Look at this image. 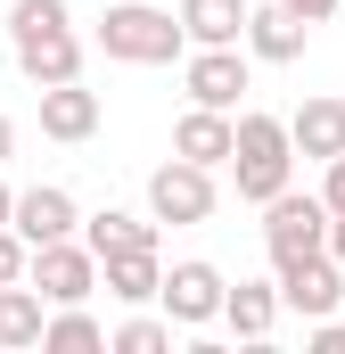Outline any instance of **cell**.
Listing matches in <instances>:
<instances>
[{
    "label": "cell",
    "instance_id": "cell-1",
    "mask_svg": "<svg viewBox=\"0 0 345 354\" xmlns=\"http://www.w3.org/2000/svg\"><path fill=\"white\" fill-rule=\"evenodd\" d=\"M8 50H17V75L41 91L83 75V33H75L66 0H17L8 8Z\"/></svg>",
    "mask_w": 345,
    "mask_h": 354
},
{
    "label": "cell",
    "instance_id": "cell-2",
    "mask_svg": "<svg viewBox=\"0 0 345 354\" xmlns=\"http://www.w3.org/2000/svg\"><path fill=\"white\" fill-rule=\"evenodd\" d=\"M90 41H99L115 66H172V58H189L181 8H148V0H107Z\"/></svg>",
    "mask_w": 345,
    "mask_h": 354
},
{
    "label": "cell",
    "instance_id": "cell-3",
    "mask_svg": "<svg viewBox=\"0 0 345 354\" xmlns=\"http://www.w3.org/2000/svg\"><path fill=\"white\" fill-rule=\"evenodd\" d=\"M230 181H239V206H271L279 189H296V132H288V115L239 107V157H230Z\"/></svg>",
    "mask_w": 345,
    "mask_h": 354
},
{
    "label": "cell",
    "instance_id": "cell-4",
    "mask_svg": "<svg viewBox=\"0 0 345 354\" xmlns=\"http://www.w3.org/2000/svg\"><path fill=\"white\" fill-rule=\"evenodd\" d=\"M321 248H329V198L321 189H279L263 206V256H271V272L296 264V256H321Z\"/></svg>",
    "mask_w": 345,
    "mask_h": 354
},
{
    "label": "cell",
    "instance_id": "cell-5",
    "mask_svg": "<svg viewBox=\"0 0 345 354\" xmlns=\"http://www.w3.org/2000/svg\"><path fill=\"white\" fill-rule=\"evenodd\" d=\"M222 206V189H214V165H189V157H172L148 174V214L157 223H206Z\"/></svg>",
    "mask_w": 345,
    "mask_h": 354
},
{
    "label": "cell",
    "instance_id": "cell-6",
    "mask_svg": "<svg viewBox=\"0 0 345 354\" xmlns=\"http://www.w3.org/2000/svg\"><path fill=\"white\" fill-rule=\"evenodd\" d=\"M50 305H90V288H99V256H90V239H50V248H33V272H25Z\"/></svg>",
    "mask_w": 345,
    "mask_h": 354
},
{
    "label": "cell",
    "instance_id": "cell-7",
    "mask_svg": "<svg viewBox=\"0 0 345 354\" xmlns=\"http://www.w3.org/2000/svg\"><path fill=\"white\" fill-rule=\"evenodd\" d=\"M157 305H165L181 330H206V322H222V305H230V280L206 264V256H189V264H172V272H165V297H157Z\"/></svg>",
    "mask_w": 345,
    "mask_h": 354
},
{
    "label": "cell",
    "instance_id": "cell-8",
    "mask_svg": "<svg viewBox=\"0 0 345 354\" xmlns=\"http://www.w3.org/2000/svg\"><path fill=\"white\" fill-rule=\"evenodd\" d=\"M279 305L288 313H304V322H329L345 305V264L321 248V256H296V264H279Z\"/></svg>",
    "mask_w": 345,
    "mask_h": 354
},
{
    "label": "cell",
    "instance_id": "cell-9",
    "mask_svg": "<svg viewBox=\"0 0 345 354\" xmlns=\"http://www.w3.org/2000/svg\"><path fill=\"white\" fill-rule=\"evenodd\" d=\"M181 91H189L197 107H230V115H239V99H247V41H230V50H189V58H181Z\"/></svg>",
    "mask_w": 345,
    "mask_h": 354
},
{
    "label": "cell",
    "instance_id": "cell-10",
    "mask_svg": "<svg viewBox=\"0 0 345 354\" xmlns=\"http://www.w3.org/2000/svg\"><path fill=\"white\" fill-rule=\"evenodd\" d=\"M172 157H189V165H214V174H222V165L239 157V115H230V107H197V99H189V115L172 124Z\"/></svg>",
    "mask_w": 345,
    "mask_h": 354
},
{
    "label": "cell",
    "instance_id": "cell-11",
    "mask_svg": "<svg viewBox=\"0 0 345 354\" xmlns=\"http://www.w3.org/2000/svg\"><path fill=\"white\" fill-rule=\"evenodd\" d=\"M304 17L288 8V0H263V8H247V58H263V66H296L304 58Z\"/></svg>",
    "mask_w": 345,
    "mask_h": 354
},
{
    "label": "cell",
    "instance_id": "cell-12",
    "mask_svg": "<svg viewBox=\"0 0 345 354\" xmlns=\"http://www.w3.org/2000/svg\"><path fill=\"white\" fill-rule=\"evenodd\" d=\"M17 231H25L33 248H50V239H75V231H83V206H75L58 181H33V189H17Z\"/></svg>",
    "mask_w": 345,
    "mask_h": 354
},
{
    "label": "cell",
    "instance_id": "cell-13",
    "mask_svg": "<svg viewBox=\"0 0 345 354\" xmlns=\"http://www.w3.org/2000/svg\"><path fill=\"white\" fill-rule=\"evenodd\" d=\"M99 288H107L115 305H157V297H165V256H157V248L99 256Z\"/></svg>",
    "mask_w": 345,
    "mask_h": 354
},
{
    "label": "cell",
    "instance_id": "cell-14",
    "mask_svg": "<svg viewBox=\"0 0 345 354\" xmlns=\"http://www.w3.org/2000/svg\"><path fill=\"white\" fill-rule=\"evenodd\" d=\"M90 132H99V91H83V75L41 91V140H66V149H75Z\"/></svg>",
    "mask_w": 345,
    "mask_h": 354
},
{
    "label": "cell",
    "instance_id": "cell-15",
    "mask_svg": "<svg viewBox=\"0 0 345 354\" xmlns=\"http://www.w3.org/2000/svg\"><path fill=\"white\" fill-rule=\"evenodd\" d=\"M288 132H296V157H313V165L345 157V99H304L288 115Z\"/></svg>",
    "mask_w": 345,
    "mask_h": 354
},
{
    "label": "cell",
    "instance_id": "cell-16",
    "mask_svg": "<svg viewBox=\"0 0 345 354\" xmlns=\"http://www.w3.org/2000/svg\"><path fill=\"white\" fill-rule=\"evenodd\" d=\"M41 330H50V297L33 280H8L0 288V346L25 354V346H41Z\"/></svg>",
    "mask_w": 345,
    "mask_h": 354
},
{
    "label": "cell",
    "instance_id": "cell-17",
    "mask_svg": "<svg viewBox=\"0 0 345 354\" xmlns=\"http://www.w3.org/2000/svg\"><path fill=\"white\" fill-rule=\"evenodd\" d=\"M181 25H189V50H230L247 41V0H181Z\"/></svg>",
    "mask_w": 345,
    "mask_h": 354
},
{
    "label": "cell",
    "instance_id": "cell-18",
    "mask_svg": "<svg viewBox=\"0 0 345 354\" xmlns=\"http://www.w3.org/2000/svg\"><path fill=\"white\" fill-rule=\"evenodd\" d=\"M288 305H279V272L271 280H239L230 288V305H222V322H230V338H271V322H279Z\"/></svg>",
    "mask_w": 345,
    "mask_h": 354
},
{
    "label": "cell",
    "instance_id": "cell-19",
    "mask_svg": "<svg viewBox=\"0 0 345 354\" xmlns=\"http://www.w3.org/2000/svg\"><path fill=\"white\" fill-rule=\"evenodd\" d=\"M83 239H90V256H124V248H157V214L140 223V214H124V206H99V214H83Z\"/></svg>",
    "mask_w": 345,
    "mask_h": 354
},
{
    "label": "cell",
    "instance_id": "cell-20",
    "mask_svg": "<svg viewBox=\"0 0 345 354\" xmlns=\"http://www.w3.org/2000/svg\"><path fill=\"white\" fill-rule=\"evenodd\" d=\"M83 346H107L99 313H83V305H50V330H41V354H83Z\"/></svg>",
    "mask_w": 345,
    "mask_h": 354
},
{
    "label": "cell",
    "instance_id": "cell-21",
    "mask_svg": "<svg viewBox=\"0 0 345 354\" xmlns=\"http://www.w3.org/2000/svg\"><path fill=\"white\" fill-rule=\"evenodd\" d=\"M172 330H181L172 313H140V305H132V322L107 330V346L115 354H172Z\"/></svg>",
    "mask_w": 345,
    "mask_h": 354
},
{
    "label": "cell",
    "instance_id": "cell-22",
    "mask_svg": "<svg viewBox=\"0 0 345 354\" xmlns=\"http://www.w3.org/2000/svg\"><path fill=\"white\" fill-rule=\"evenodd\" d=\"M25 272H33V239L8 223V231H0V288H8V280H25Z\"/></svg>",
    "mask_w": 345,
    "mask_h": 354
},
{
    "label": "cell",
    "instance_id": "cell-23",
    "mask_svg": "<svg viewBox=\"0 0 345 354\" xmlns=\"http://www.w3.org/2000/svg\"><path fill=\"white\" fill-rule=\"evenodd\" d=\"M321 198H329V214H345V157L321 165Z\"/></svg>",
    "mask_w": 345,
    "mask_h": 354
},
{
    "label": "cell",
    "instance_id": "cell-24",
    "mask_svg": "<svg viewBox=\"0 0 345 354\" xmlns=\"http://www.w3.org/2000/svg\"><path fill=\"white\" fill-rule=\"evenodd\" d=\"M313 354H345V322H337V313L313 322Z\"/></svg>",
    "mask_w": 345,
    "mask_h": 354
},
{
    "label": "cell",
    "instance_id": "cell-25",
    "mask_svg": "<svg viewBox=\"0 0 345 354\" xmlns=\"http://www.w3.org/2000/svg\"><path fill=\"white\" fill-rule=\"evenodd\" d=\"M288 8H296L304 25H329V17H337V0H288Z\"/></svg>",
    "mask_w": 345,
    "mask_h": 354
},
{
    "label": "cell",
    "instance_id": "cell-26",
    "mask_svg": "<svg viewBox=\"0 0 345 354\" xmlns=\"http://www.w3.org/2000/svg\"><path fill=\"white\" fill-rule=\"evenodd\" d=\"M329 256L345 264V214H329Z\"/></svg>",
    "mask_w": 345,
    "mask_h": 354
},
{
    "label": "cell",
    "instance_id": "cell-27",
    "mask_svg": "<svg viewBox=\"0 0 345 354\" xmlns=\"http://www.w3.org/2000/svg\"><path fill=\"white\" fill-rule=\"evenodd\" d=\"M8 223H17V189L0 181V231H8Z\"/></svg>",
    "mask_w": 345,
    "mask_h": 354
},
{
    "label": "cell",
    "instance_id": "cell-28",
    "mask_svg": "<svg viewBox=\"0 0 345 354\" xmlns=\"http://www.w3.org/2000/svg\"><path fill=\"white\" fill-rule=\"evenodd\" d=\"M8 157H17V124L0 115V165H8Z\"/></svg>",
    "mask_w": 345,
    "mask_h": 354
}]
</instances>
